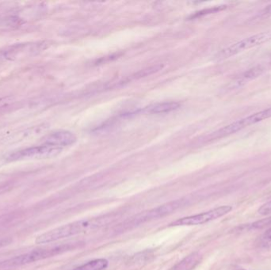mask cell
<instances>
[{"label": "cell", "mask_w": 271, "mask_h": 270, "mask_svg": "<svg viewBox=\"0 0 271 270\" xmlns=\"http://www.w3.org/2000/svg\"><path fill=\"white\" fill-rule=\"evenodd\" d=\"M107 217L92 218L89 220H81L76 222L65 224L53 230H48L42 235L37 237V244H47L53 243L60 239L69 238L74 235H80L89 230H95L105 224Z\"/></svg>", "instance_id": "cell-1"}, {"label": "cell", "mask_w": 271, "mask_h": 270, "mask_svg": "<svg viewBox=\"0 0 271 270\" xmlns=\"http://www.w3.org/2000/svg\"><path fill=\"white\" fill-rule=\"evenodd\" d=\"M71 249V246L61 245L57 247H44L34 249L33 251L16 256L0 262V270H9L29 265L34 262H39L41 260L46 259L59 253L67 251Z\"/></svg>", "instance_id": "cell-2"}, {"label": "cell", "mask_w": 271, "mask_h": 270, "mask_svg": "<svg viewBox=\"0 0 271 270\" xmlns=\"http://www.w3.org/2000/svg\"><path fill=\"white\" fill-rule=\"evenodd\" d=\"M185 205L184 200H177L175 201H170L168 203L164 204L163 206L155 208L148 211H143L139 213L134 217L131 218L130 220H126L124 223L120 224L118 229L121 231L133 228L135 227L139 226L141 224L148 222L151 220H156L159 218L164 217L173 213L174 211L179 209V208L183 207Z\"/></svg>", "instance_id": "cell-3"}, {"label": "cell", "mask_w": 271, "mask_h": 270, "mask_svg": "<svg viewBox=\"0 0 271 270\" xmlns=\"http://www.w3.org/2000/svg\"><path fill=\"white\" fill-rule=\"evenodd\" d=\"M270 41H271V31L262 32L259 34L250 36L221 49L215 56V59L217 61L228 59L239 53H243L244 51L265 44Z\"/></svg>", "instance_id": "cell-4"}, {"label": "cell", "mask_w": 271, "mask_h": 270, "mask_svg": "<svg viewBox=\"0 0 271 270\" xmlns=\"http://www.w3.org/2000/svg\"><path fill=\"white\" fill-rule=\"evenodd\" d=\"M271 118V107L263 109L261 111L253 113L251 115L248 116L246 118H242L235 122H232L229 125H226L221 129L217 130L212 134L208 136V141L217 140V139L224 138L226 136L234 134L240 130L252 125L254 124L263 122L264 120Z\"/></svg>", "instance_id": "cell-5"}, {"label": "cell", "mask_w": 271, "mask_h": 270, "mask_svg": "<svg viewBox=\"0 0 271 270\" xmlns=\"http://www.w3.org/2000/svg\"><path fill=\"white\" fill-rule=\"evenodd\" d=\"M231 210H232L231 206H220V207L215 208L213 209L209 210V211L202 212V213L181 218V219L175 220L174 222L169 224V226H195V225H202V224L210 222L212 220H217L219 218L227 215Z\"/></svg>", "instance_id": "cell-6"}, {"label": "cell", "mask_w": 271, "mask_h": 270, "mask_svg": "<svg viewBox=\"0 0 271 270\" xmlns=\"http://www.w3.org/2000/svg\"><path fill=\"white\" fill-rule=\"evenodd\" d=\"M62 151L63 148L44 144L37 147H29V148L22 149L20 151L11 153L8 155L7 160L18 161V160H23V159H51L60 155Z\"/></svg>", "instance_id": "cell-7"}, {"label": "cell", "mask_w": 271, "mask_h": 270, "mask_svg": "<svg viewBox=\"0 0 271 270\" xmlns=\"http://www.w3.org/2000/svg\"><path fill=\"white\" fill-rule=\"evenodd\" d=\"M76 140L77 138L73 132L65 130H60L48 135L44 140V144L63 148L64 147L74 145L76 142Z\"/></svg>", "instance_id": "cell-8"}, {"label": "cell", "mask_w": 271, "mask_h": 270, "mask_svg": "<svg viewBox=\"0 0 271 270\" xmlns=\"http://www.w3.org/2000/svg\"><path fill=\"white\" fill-rule=\"evenodd\" d=\"M181 104L177 102H164V103H156L144 108L142 112L149 114H159V113H170L175 111L180 108Z\"/></svg>", "instance_id": "cell-9"}, {"label": "cell", "mask_w": 271, "mask_h": 270, "mask_svg": "<svg viewBox=\"0 0 271 270\" xmlns=\"http://www.w3.org/2000/svg\"><path fill=\"white\" fill-rule=\"evenodd\" d=\"M264 71H265V67H263V65H258L252 68L247 70L235 79L234 86H237V87L241 86L242 85L249 82L250 80L260 76L264 72Z\"/></svg>", "instance_id": "cell-10"}, {"label": "cell", "mask_w": 271, "mask_h": 270, "mask_svg": "<svg viewBox=\"0 0 271 270\" xmlns=\"http://www.w3.org/2000/svg\"><path fill=\"white\" fill-rule=\"evenodd\" d=\"M202 256L198 252H194L186 257L170 270H193L202 262Z\"/></svg>", "instance_id": "cell-11"}, {"label": "cell", "mask_w": 271, "mask_h": 270, "mask_svg": "<svg viewBox=\"0 0 271 270\" xmlns=\"http://www.w3.org/2000/svg\"><path fill=\"white\" fill-rule=\"evenodd\" d=\"M108 261L104 258L92 260L73 270H103L107 268Z\"/></svg>", "instance_id": "cell-12"}, {"label": "cell", "mask_w": 271, "mask_h": 270, "mask_svg": "<svg viewBox=\"0 0 271 270\" xmlns=\"http://www.w3.org/2000/svg\"><path fill=\"white\" fill-rule=\"evenodd\" d=\"M260 246L263 248H271V227L261 237Z\"/></svg>", "instance_id": "cell-13"}, {"label": "cell", "mask_w": 271, "mask_h": 270, "mask_svg": "<svg viewBox=\"0 0 271 270\" xmlns=\"http://www.w3.org/2000/svg\"><path fill=\"white\" fill-rule=\"evenodd\" d=\"M269 226H271V217L263 219V220H259V221L253 223V224L250 225V228L263 229Z\"/></svg>", "instance_id": "cell-14"}, {"label": "cell", "mask_w": 271, "mask_h": 270, "mask_svg": "<svg viewBox=\"0 0 271 270\" xmlns=\"http://www.w3.org/2000/svg\"><path fill=\"white\" fill-rule=\"evenodd\" d=\"M258 212L262 216H268L271 214V201H268L259 208Z\"/></svg>", "instance_id": "cell-15"}, {"label": "cell", "mask_w": 271, "mask_h": 270, "mask_svg": "<svg viewBox=\"0 0 271 270\" xmlns=\"http://www.w3.org/2000/svg\"><path fill=\"white\" fill-rule=\"evenodd\" d=\"M14 101H15V98L12 96H6L3 97V98H0V108L8 106L9 105L12 104Z\"/></svg>", "instance_id": "cell-16"}, {"label": "cell", "mask_w": 271, "mask_h": 270, "mask_svg": "<svg viewBox=\"0 0 271 270\" xmlns=\"http://www.w3.org/2000/svg\"><path fill=\"white\" fill-rule=\"evenodd\" d=\"M11 243V239H0V248L6 247Z\"/></svg>", "instance_id": "cell-17"}, {"label": "cell", "mask_w": 271, "mask_h": 270, "mask_svg": "<svg viewBox=\"0 0 271 270\" xmlns=\"http://www.w3.org/2000/svg\"><path fill=\"white\" fill-rule=\"evenodd\" d=\"M244 270V269H238V270Z\"/></svg>", "instance_id": "cell-18"}]
</instances>
